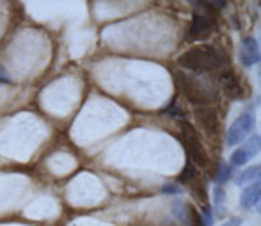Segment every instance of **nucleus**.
<instances>
[{
    "label": "nucleus",
    "mask_w": 261,
    "mask_h": 226,
    "mask_svg": "<svg viewBox=\"0 0 261 226\" xmlns=\"http://www.w3.org/2000/svg\"><path fill=\"white\" fill-rule=\"evenodd\" d=\"M178 63L186 70L195 73H211L221 70L227 63V56L213 45H200L183 52L178 58Z\"/></svg>",
    "instance_id": "f257e3e1"
},
{
    "label": "nucleus",
    "mask_w": 261,
    "mask_h": 226,
    "mask_svg": "<svg viewBox=\"0 0 261 226\" xmlns=\"http://www.w3.org/2000/svg\"><path fill=\"white\" fill-rule=\"evenodd\" d=\"M174 80L179 89H181V93L185 94L186 100H188L190 103L197 105V107H207L211 101L218 98L216 91H213L207 84H204L202 80L197 79V77L176 72Z\"/></svg>",
    "instance_id": "f03ea898"
},
{
    "label": "nucleus",
    "mask_w": 261,
    "mask_h": 226,
    "mask_svg": "<svg viewBox=\"0 0 261 226\" xmlns=\"http://www.w3.org/2000/svg\"><path fill=\"white\" fill-rule=\"evenodd\" d=\"M179 129H181V136H183V148H185L186 153H188L190 162H195L200 167H206V165L209 164V157H207V151L204 150L202 143H200L195 127L185 120V122L179 123Z\"/></svg>",
    "instance_id": "7ed1b4c3"
},
{
    "label": "nucleus",
    "mask_w": 261,
    "mask_h": 226,
    "mask_svg": "<svg viewBox=\"0 0 261 226\" xmlns=\"http://www.w3.org/2000/svg\"><path fill=\"white\" fill-rule=\"evenodd\" d=\"M255 130V118L249 113H242L241 116L235 118V122L230 125L227 132V143L228 146H237L244 143V139Z\"/></svg>",
    "instance_id": "20e7f679"
},
{
    "label": "nucleus",
    "mask_w": 261,
    "mask_h": 226,
    "mask_svg": "<svg viewBox=\"0 0 261 226\" xmlns=\"http://www.w3.org/2000/svg\"><path fill=\"white\" fill-rule=\"evenodd\" d=\"M260 143H261L260 134L251 136L244 144H241V146L232 153L230 162L234 165H239V167H241V165H246L253 157H256V155L260 153Z\"/></svg>",
    "instance_id": "39448f33"
},
{
    "label": "nucleus",
    "mask_w": 261,
    "mask_h": 226,
    "mask_svg": "<svg viewBox=\"0 0 261 226\" xmlns=\"http://www.w3.org/2000/svg\"><path fill=\"white\" fill-rule=\"evenodd\" d=\"M195 118L199 120L202 129L206 130L207 134H216L218 129H220L218 113L214 108H211L209 105H207V107H197L195 108Z\"/></svg>",
    "instance_id": "423d86ee"
},
{
    "label": "nucleus",
    "mask_w": 261,
    "mask_h": 226,
    "mask_svg": "<svg viewBox=\"0 0 261 226\" xmlns=\"http://www.w3.org/2000/svg\"><path fill=\"white\" fill-rule=\"evenodd\" d=\"M241 61L244 66H255L260 63V45L255 37L244 38L241 45Z\"/></svg>",
    "instance_id": "0eeeda50"
},
{
    "label": "nucleus",
    "mask_w": 261,
    "mask_h": 226,
    "mask_svg": "<svg viewBox=\"0 0 261 226\" xmlns=\"http://www.w3.org/2000/svg\"><path fill=\"white\" fill-rule=\"evenodd\" d=\"M220 80L223 89L227 91V94L232 100H241V98L244 96V89H242L241 82H239V79L234 75L232 70H223L220 75Z\"/></svg>",
    "instance_id": "6e6552de"
},
{
    "label": "nucleus",
    "mask_w": 261,
    "mask_h": 226,
    "mask_svg": "<svg viewBox=\"0 0 261 226\" xmlns=\"http://www.w3.org/2000/svg\"><path fill=\"white\" fill-rule=\"evenodd\" d=\"M213 31L209 16L206 14H193L192 24H190V37L192 38H206Z\"/></svg>",
    "instance_id": "1a4fd4ad"
},
{
    "label": "nucleus",
    "mask_w": 261,
    "mask_h": 226,
    "mask_svg": "<svg viewBox=\"0 0 261 226\" xmlns=\"http://www.w3.org/2000/svg\"><path fill=\"white\" fill-rule=\"evenodd\" d=\"M260 197H261V185H260V181H256V183H253L251 186L242 190L241 207L242 209H253V207L260 204Z\"/></svg>",
    "instance_id": "9d476101"
},
{
    "label": "nucleus",
    "mask_w": 261,
    "mask_h": 226,
    "mask_svg": "<svg viewBox=\"0 0 261 226\" xmlns=\"http://www.w3.org/2000/svg\"><path fill=\"white\" fill-rule=\"evenodd\" d=\"M171 213L179 223L183 225H190V206L181 200H174L171 204Z\"/></svg>",
    "instance_id": "9b49d317"
},
{
    "label": "nucleus",
    "mask_w": 261,
    "mask_h": 226,
    "mask_svg": "<svg viewBox=\"0 0 261 226\" xmlns=\"http://www.w3.org/2000/svg\"><path fill=\"white\" fill-rule=\"evenodd\" d=\"M260 171H261L260 164H256V165H253V167L246 169V171L241 172V176H239L237 185L239 186H246V185H253V183L260 181Z\"/></svg>",
    "instance_id": "f8f14e48"
},
{
    "label": "nucleus",
    "mask_w": 261,
    "mask_h": 226,
    "mask_svg": "<svg viewBox=\"0 0 261 226\" xmlns=\"http://www.w3.org/2000/svg\"><path fill=\"white\" fill-rule=\"evenodd\" d=\"M195 178H197V167L192 162H188L186 167L183 169V174L179 176V183H192Z\"/></svg>",
    "instance_id": "ddd939ff"
},
{
    "label": "nucleus",
    "mask_w": 261,
    "mask_h": 226,
    "mask_svg": "<svg viewBox=\"0 0 261 226\" xmlns=\"http://www.w3.org/2000/svg\"><path fill=\"white\" fill-rule=\"evenodd\" d=\"M232 178V167L227 164H220L218 167V185H225Z\"/></svg>",
    "instance_id": "4468645a"
},
{
    "label": "nucleus",
    "mask_w": 261,
    "mask_h": 226,
    "mask_svg": "<svg viewBox=\"0 0 261 226\" xmlns=\"http://www.w3.org/2000/svg\"><path fill=\"white\" fill-rule=\"evenodd\" d=\"M188 226H206L202 221V216H200V213L195 209V207H190V225Z\"/></svg>",
    "instance_id": "2eb2a0df"
},
{
    "label": "nucleus",
    "mask_w": 261,
    "mask_h": 226,
    "mask_svg": "<svg viewBox=\"0 0 261 226\" xmlns=\"http://www.w3.org/2000/svg\"><path fill=\"white\" fill-rule=\"evenodd\" d=\"M202 221H204V225L206 226H213V223H214V218H213V207L211 206H206L204 207V211H202Z\"/></svg>",
    "instance_id": "dca6fc26"
},
{
    "label": "nucleus",
    "mask_w": 261,
    "mask_h": 226,
    "mask_svg": "<svg viewBox=\"0 0 261 226\" xmlns=\"http://www.w3.org/2000/svg\"><path fill=\"white\" fill-rule=\"evenodd\" d=\"M223 190H221V186H218V188H214V204H216V207H221V204H223Z\"/></svg>",
    "instance_id": "f3484780"
},
{
    "label": "nucleus",
    "mask_w": 261,
    "mask_h": 226,
    "mask_svg": "<svg viewBox=\"0 0 261 226\" xmlns=\"http://www.w3.org/2000/svg\"><path fill=\"white\" fill-rule=\"evenodd\" d=\"M162 192L172 193V195H179V193H181V188H178V186H174V185H165L164 188H162Z\"/></svg>",
    "instance_id": "a211bd4d"
},
{
    "label": "nucleus",
    "mask_w": 261,
    "mask_h": 226,
    "mask_svg": "<svg viewBox=\"0 0 261 226\" xmlns=\"http://www.w3.org/2000/svg\"><path fill=\"white\" fill-rule=\"evenodd\" d=\"M0 84H10V77L7 73V70L0 65Z\"/></svg>",
    "instance_id": "6ab92c4d"
},
{
    "label": "nucleus",
    "mask_w": 261,
    "mask_h": 226,
    "mask_svg": "<svg viewBox=\"0 0 261 226\" xmlns=\"http://www.w3.org/2000/svg\"><path fill=\"white\" fill-rule=\"evenodd\" d=\"M241 225H242L241 218H232V220H228L227 223H223L221 226H241Z\"/></svg>",
    "instance_id": "aec40b11"
}]
</instances>
